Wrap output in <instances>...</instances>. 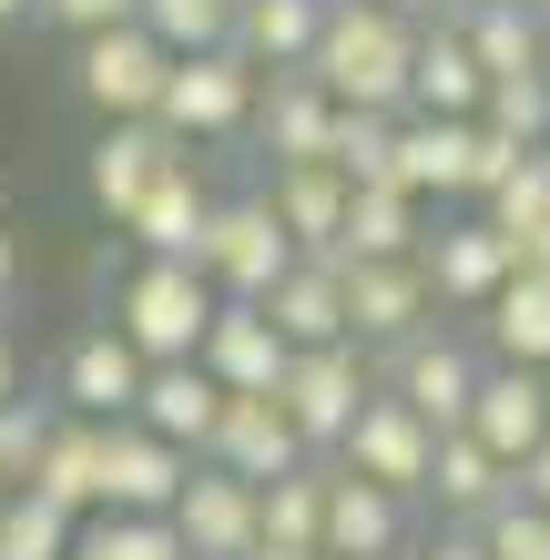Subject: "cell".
Listing matches in <instances>:
<instances>
[{"label":"cell","instance_id":"4dcf8cb0","mask_svg":"<svg viewBox=\"0 0 550 560\" xmlns=\"http://www.w3.org/2000/svg\"><path fill=\"white\" fill-rule=\"evenodd\" d=\"M479 326H490V368H550V276H510L490 306H479Z\"/></svg>","mask_w":550,"mask_h":560},{"label":"cell","instance_id":"603a6c76","mask_svg":"<svg viewBox=\"0 0 550 560\" xmlns=\"http://www.w3.org/2000/svg\"><path fill=\"white\" fill-rule=\"evenodd\" d=\"M31 500H51L61 520H103V428L61 408L42 439V469H31Z\"/></svg>","mask_w":550,"mask_h":560},{"label":"cell","instance_id":"30bf717a","mask_svg":"<svg viewBox=\"0 0 550 560\" xmlns=\"http://www.w3.org/2000/svg\"><path fill=\"white\" fill-rule=\"evenodd\" d=\"M194 368H204L224 398H276L285 368H296V347L276 337V316H266V306H214L204 347H194Z\"/></svg>","mask_w":550,"mask_h":560},{"label":"cell","instance_id":"5b68a950","mask_svg":"<svg viewBox=\"0 0 550 560\" xmlns=\"http://www.w3.org/2000/svg\"><path fill=\"white\" fill-rule=\"evenodd\" d=\"M72 82H82V103L103 122H153L164 113V82H174V51L143 21H122V31H92L72 51Z\"/></svg>","mask_w":550,"mask_h":560},{"label":"cell","instance_id":"f1b7e54d","mask_svg":"<svg viewBox=\"0 0 550 560\" xmlns=\"http://www.w3.org/2000/svg\"><path fill=\"white\" fill-rule=\"evenodd\" d=\"M153 439H174L184 458H204V439H214V418H224V387L204 377V368H153L143 377V408H133Z\"/></svg>","mask_w":550,"mask_h":560},{"label":"cell","instance_id":"7dc6e473","mask_svg":"<svg viewBox=\"0 0 550 560\" xmlns=\"http://www.w3.org/2000/svg\"><path fill=\"white\" fill-rule=\"evenodd\" d=\"M11 285H21V245L0 235V306H11Z\"/></svg>","mask_w":550,"mask_h":560},{"label":"cell","instance_id":"ba28073f","mask_svg":"<svg viewBox=\"0 0 550 560\" xmlns=\"http://www.w3.org/2000/svg\"><path fill=\"white\" fill-rule=\"evenodd\" d=\"M204 458H184L174 439H153L143 418H113L103 428V510L113 520H174V500L194 489Z\"/></svg>","mask_w":550,"mask_h":560},{"label":"cell","instance_id":"5bb4252c","mask_svg":"<svg viewBox=\"0 0 550 560\" xmlns=\"http://www.w3.org/2000/svg\"><path fill=\"white\" fill-rule=\"evenodd\" d=\"M143 357L113 337V326H82L72 347H61V408L72 418H92V428H113V418H133L143 408Z\"/></svg>","mask_w":550,"mask_h":560},{"label":"cell","instance_id":"7402d4cb","mask_svg":"<svg viewBox=\"0 0 550 560\" xmlns=\"http://www.w3.org/2000/svg\"><path fill=\"white\" fill-rule=\"evenodd\" d=\"M204 224H214V194H204V174H194V153H184L174 174L133 205L122 235H133L143 255H164V266H194V255H204Z\"/></svg>","mask_w":550,"mask_h":560},{"label":"cell","instance_id":"8992f818","mask_svg":"<svg viewBox=\"0 0 550 560\" xmlns=\"http://www.w3.org/2000/svg\"><path fill=\"white\" fill-rule=\"evenodd\" d=\"M255 92H266V72H255L245 51H194L174 61V82H164V133L194 153V143H224V133H245L255 122Z\"/></svg>","mask_w":550,"mask_h":560},{"label":"cell","instance_id":"b9f144b4","mask_svg":"<svg viewBox=\"0 0 550 560\" xmlns=\"http://www.w3.org/2000/svg\"><path fill=\"white\" fill-rule=\"evenodd\" d=\"M143 0H42V21H61L72 42H92V31H122Z\"/></svg>","mask_w":550,"mask_h":560},{"label":"cell","instance_id":"1f68e13d","mask_svg":"<svg viewBox=\"0 0 550 560\" xmlns=\"http://www.w3.org/2000/svg\"><path fill=\"white\" fill-rule=\"evenodd\" d=\"M429 500H438L448 520H459V530H479V520H490V510L510 500V469H500V458L469 439V428H448V439H438V469H429Z\"/></svg>","mask_w":550,"mask_h":560},{"label":"cell","instance_id":"816d5d0a","mask_svg":"<svg viewBox=\"0 0 550 560\" xmlns=\"http://www.w3.org/2000/svg\"><path fill=\"white\" fill-rule=\"evenodd\" d=\"M11 500H21V489H11V479H0V510H11Z\"/></svg>","mask_w":550,"mask_h":560},{"label":"cell","instance_id":"ab89813d","mask_svg":"<svg viewBox=\"0 0 550 560\" xmlns=\"http://www.w3.org/2000/svg\"><path fill=\"white\" fill-rule=\"evenodd\" d=\"M51 418H61V408H42V398H11V408H0V479H11V489H31Z\"/></svg>","mask_w":550,"mask_h":560},{"label":"cell","instance_id":"7a4b0ae2","mask_svg":"<svg viewBox=\"0 0 550 560\" xmlns=\"http://www.w3.org/2000/svg\"><path fill=\"white\" fill-rule=\"evenodd\" d=\"M214 306H224V295L204 285V266H164V255H143V266L113 285V337L133 347L143 368H194Z\"/></svg>","mask_w":550,"mask_h":560},{"label":"cell","instance_id":"d590c367","mask_svg":"<svg viewBox=\"0 0 550 560\" xmlns=\"http://www.w3.org/2000/svg\"><path fill=\"white\" fill-rule=\"evenodd\" d=\"M479 122H490V133H510L520 153H540V143H550V72H510V82H490Z\"/></svg>","mask_w":550,"mask_h":560},{"label":"cell","instance_id":"ac0fdd59","mask_svg":"<svg viewBox=\"0 0 550 560\" xmlns=\"http://www.w3.org/2000/svg\"><path fill=\"white\" fill-rule=\"evenodd\" d=\"M479 103H490V72L469 61L459 21H418V72H408V113L418 122H479Z\"/></svg>","mask_w":550,"mask_h":560},{"label":"cell","instance_id":"52a82bcc","mask_svg":"<svg viewBox=\"0 0 550 560\" xmlns=\"http://www.w3.org/2000/svg\"><path fill=\"white\" fill-rule=\"evenodd\" d=\"M337 469H347V479H367V489H387V500H429V469H438V428L418 418V408H398V398L377 387V398L358 408V428H347Z\"/></svg>","mask_w":550,"mask_h":560},{"label":"cell","instance_id":"f907efd6","mask_svg":"<svg viewBox=\"0 0 550 560\" xmlns=\"http://www.w3.org/2000/svg\"><path fill=\"white\" fill-rule=\"evenodd\" d=\"M520 11H530V21H550V0H520Z\"/></svg>","mask_w":550,"mask_h":560},{"label":"cell","instance_id":"ffe728a7","mask_svg":"<svg viewBox=\"0 0 550 560\" xmlns=\"http://www.w3.org/2000/svg\"><path fill=\"white\" fill-rule=\"evenodd\" d=\"M429 245V205L408 184H358L347 194V235H337V266H408Z\"/></svg>","mask_w":550,"mask_h":560},{"label":"cell","instance_id":"11a10c76","mask_svg":"<svg viewBox=\"0 0 550 560\" xmlns=\"http://www.w3.org/2000/svg\"><path fill=\"white\" fill-rule=\"evenodd\" d=\"M0 235H11V224H0Z\"/></svg>","mask_w":550,"mask_h":560},{"label":"cell","instance_id":"f6af8a7d","mask_svg":"<svg viewBox=\"0 0 550 560\" xmlns=\"http://www.w3.org/2000/svg\"><path fill=\"white\" fill-rule=\"evenodd\" d=\"M21 398V347H11V326H0V408Z\"/></svg>","mask_w":550,"mask_h":560},{"label":"cell","instance_id":"8d00e7d4","mask_svg":"<svg viewBox=\"0 0 550 560\" xmlns=\"http://www.w3.org/2000/svg\"><path fill=\"white\" fill-rule=\"evenodd\" d=\"M72 560H194L184 550V530H174V520H92V530L72 540Z\"/></svg>","mask_w":550,"mask_h":560},{"label":"cell","instance_id":"e0dca14e","mask_svg":"<svg viewBox=\"0 0 550 560\" xmlns=\"http://www.w3.org/2000/svg\"><path fill=\"white\" fill-rule=\"evenodd\" d=\"M174 530H184L194 560H255V550H266V510H255V489H245V479L194 469V489L174 500Z\"/></svg>","mask_w":550,"mask_h":560},{"label":"cell","instance_id":"6da1fadb","mask_svg":"<svg viewBox=\"0 0 550 560\" xmlns=\"http://www.w3.org/2000/svg\"><path fill=\"white\" fill-rule=\"evenodd\" d=\"M316 92L337 113H408V72H418V21L377 11V0H327L316 31Z\"/></svg>","mask_w":550,"mask_h":560},{"label":"cell","instance_id":"83f0119b","mask_svg":"<svg viewBox=\"0 0 550 560\" xmlns=\"http://www.w3.org/2000/svg\"><path fill=\"white\" fill-rule=\"evenodd\" d=\"M469 143H479V122H398V184L418 194V205H459L469 194Z\"/></svg>","mask_w":550,"mask_h":560},{"label":"cell","instance_id":"8fae6325","mask_svg":"<svg viewBox=\"0 0 550 560\" xmlns=\"http://www.w3.org/2000/svg\"><path fill=\"white\" fill-rule=\"evenodd\" d=\"M255 194H266L276 235L296 245V255H316V266H337V235H347V194H358V184L337 174V163H276V174L255 184Z\"/></svg>","mask_w":550,"mask_h":560},{"label":"cell","instance_id":"484cf974","mask_svg":"<svg viewBox=\"0 0 550 560\" xmlns=\"http://www.w3.org/2000/svg\"><path fill=\"white\" fill-rule=\"evenodd\" d=\"M316 31H327V0H235V51L255 72H306Z\"/></svg>","mask_w":550,"mask_h":560},{"label":"cell","instance_id":"74e56055","mask_svg":"<svg viewBox=\"0 0 550 560\" xmlns=\"http://www.w3.org/2000/svg\"><path fill=\"white\" fill-rule=\"evenodd\" d=\"M72 540H82V520H61L51 500H21L0 510V560H72Z\"/></svg>","mask_w":550,"mask_h":560},{"label":"cell","instance_id":"c3c4849f","mask_svg":"<svg viewBox=\"0 0 550 560\" xmlns=\"http://www.w3.org/2000/svg\"><path fill=\"white\" fill-rule=\"evenodd\" d=\"M255 560H327V550H255Z\"/></svg>","mask_w":550,"mask_h":560},{"label":"cell","instance_id":"f35d334b","mask_svg":"<svg viewBox=\"0 0 550 560\" xmlns=\"http://www.w3.org/2000/svg\"><path fill=\"white\" fill-rule=\"evenodd\" d=\"M479 550L490 560H550V510H530L520 489H510V500L479 520Z\"/></svg>","mask_w":550,"mask_h":560},{"label":"cell","instance_id":"bcb514c9","mask_svg":"<svg viewBox=\"0 0 550 560\" xmlns=\"http://www.w3.org/2000/svg\"><path fill=\"white\" fill-rule=\"evenodd\" d=\"M377 11H398V21H438V11H459V0H377Z\"/></svg>","mask_w":550,"mask_h":560},{"label":"cell","instance_id":"836d02e7","mask_svg":"<svg viewBox=\"0 0 550 560\" xmlns=\"http://www.w3.org/2000/svg\"><path fill=\"white\" fill-rule=\"evenodd\" d=\"M133 21H143L174 61H194V51H235V0H143Z\"/></svg>","mask_w":550,"mask_h":560},{"label":"cell","instance_id":"4316f807","mask_svg":"<svg viewBox=\"0 0 550 560\" xmlns=\"http://www.w3.org/2000/svg\"><path fill=\"white\" fill-rule=\"evenodd\" d=\"M479 214H490V235L510 245V276H550V153H530Z\"/></svg>","mask_w":550,"mask_h":560},{"label":"cell","instance_id":"7c38bea8","mask_svg":"<svg viewBox=\"0 0 550 560\" xmlns=\"http://www.w3.org/2000/svg\"><path fill=\"white\" fill-rule=\"evenodd\" d=\"M479 377H490V368H479L459 337H418V347H398V357H387V398H398V408H418V418L438 428V439H448V428H469Z\"/></svg>","mask_w":550,"mask_h":560},{"label":"cell","instance_id":"d6986e66","mask_svg":"<svg viewBox=\"0 0 550 560\" xmlns=\"http://www.w3.org/2000/svg\"><path fill=\"white\" fill-rule=\"evenodd\" d=\"M174 163H184V143L164 133V122H103V143H92V205H103L113 224H133V205L174 174Z\"/></svg>","mask_w":550,"mask_h":560},{"label":"cell","instance_id":"3957f363","mask_svg":"<svg viewBox=\"0 0 550 560\" xmlns=\"http://www.w3.org/2000/svg\"><path fill=\"white\" fill-rule=\"evenodd\" d=\"M367 398H377V368H367L358 337H347V347H306L296 368H285V387H276V408H285V428L306 439V458H337Z\"/></svg>","mask_w":550,"mask_h":560},{"label":"cell","instance_id":"f546056e","mask_svg":"<svg viewBox=\"0 0 550 560\" xmlns=\"http://www.w3.org/2000/svg\"><path fill=\"white\" fill-rule=\"evenodd\" d=\"M459 42H469V61L490 82H510V72H540V42H550V21H530L520 0H459Z\"/></svg>","mask_w":550,"mask_h":560},{"label":"cell","instance_id":"9c48e42d","mask_svg":"<svg viewBox=\"0 0 550 560\" xmlns=\"http://www.w3.org/2000/svg\"><path fill=\"white\" fill-rule=\"evenodd\" d=\"M337 276H347V337H358V347L398 357V347L429 337L438 295H429V266H418V255H408V266H337Z\"/></svg>","mask_w":550,"mask_h":560},{"label":"cell","instance_id":"d6a6232c","mask_svg":"<svg viewBox=\"0 0 550 560\" xmlns=\"http://www.w3.org/2000/svg\"><path fill=\"white\" fill-rule=\"evenodd\" d=\"M327 479H337V458H306V469H285V479L255 489L266 550H327Z\"/></svg>","mask_w":550,"mask_h":560},{"label":"cell","instance_id":"d4e9b609","mask_svg":"<svg viewBox=\"0 0 550 560\" xmlns=\"http://www.w3.org/2000/svg\"><path fill=\"white\" fill-rule=\"evenodd\" d=\"M266 316H276V337L296 347V357L306 347H347V276L316 266V255H296V276L266 295Z\"/></svg>","mask_w":550,"mask_h":560},{"label":"cell","instance_id":"e575fe53","mask_svg":"<svg viewBox=\"0 0 550 560\" xmlns=\"http://www.w3.org/2000/svg\"><path fill=\"white\" fill-rule=\"evenodd\" d=\"M398 122L408 113H337L327 163H337L347 184H398Z\"/></svg>","mask_w":550,"mask_h":560},{"label":"cell","instance_id":"681fc988","mask_svg":"<svg viewBox=\"0 0 550 560\" xmlns=\"http://www.w3.org/2000/svg\"><path fill=\"white\" fill-rule=\"evenodd\" d=\"M21 11H42V0H0V21H21Z\"/></svg>","mask_w":550,"mask_h":560},{"label":"cell","instance_id":"f5cc1de1","mask_svg":"<svg viewBox=\"0 0 550 560\" xmlns=\"http://www.w3.org/2000/svg\"><path fill=\"white\" fill-rule=\"evenodd\" d=\"M540 398H550V368H540Z\"/></svg>","mask_w":550,"mask_h":560},{"label":"cell","instance_id":"7bdbcfd3","mask_svg":"<svg viewBox=\"0 0 550 560\" xmlns=\"http://www.w3.org/2000/svg\"><path fill=\"white\" fill-rule=\"evenodd\" d=\"M510 489H520V500H530V510H550V439H540V448L520 458V469H510Z\"/></svg>","mask_w":550,"mask_h":560},{"label":"cell","instance_id":"44dd1931","mask_svg":"<svg viewBox=\"0 0 550 560\" xmlns=\"http://www.w3.org/2000/svg\"><path fill=\"white\" fill-rule=\"evenodd\" d=\"M469 439L500 458V469H520V458L550 439V398H540V377L530 368H490L479 377V398H469Z\"/></svg>","mask_w":550,"mask_h":560},{"label":"cell","instance_id":"60d3db41","mask_svg":"<svg viewBox=\"0 0 550 560\" xmlns=\"http://www.w3.org/2000/svg\"><path fill=\"white\" fill-rule=\"evenodd\" d=\"M540 153H550V143H540ZM520 163H530L520 143H510V133H490V122H479V143H469V194H459V205H490V194H500L510 174H520Z\"/></svg>","mask_w":550,"mask_h":560},{"label":"cell","instance_id":"9a60e30c","mask_svg":"<svg viewBox=\"0 0 550 560\" xmlns=\"http://www.w3.org/2000/svg\"><path fill=\"white\" fill-rule=\"evenodd\" d=\"M245 133H255V153H266V174H276V163H327V143H337V103L316 92V72H266Z\"/></svg>","mask_w":550,"mask_h":560},{"label":"cell","instance_id":"4fadbf2b","mask_svg":"<svg viewBox=\"0 0 550 560\" xmlns=\"http://www.w3.org/2000/svg\"><path fill=\"white\" fill-rule=\"evenodd\" d=\"M418 266H429V295H438V306L479 316V306H490V295L510 285V245L490 235V214H448V224H429Z\"/></svg>","mask_w":550,"mask_h":560},{"label":"cell","instance_id":"ee69618b","mask_svg":"<svg viewBox=\"0 0 550 560\" xmlns=\"http://www.w3.org/2000/svg\"><path fill=\"white\" fill-rule=\"evenodd\" d=\"M429 560H490V550H479V530H438V540H429Z\"/></svg>","mask_w":550,"mask_h":560},{"label":"cell","instance_id":"db71d44e","mask_svg":"<svg viewBox=\"0 0 550 560\" xmlns=\"http://www.w3.org/2000/svg\"><path fill=\"white\" fill-rule=\"evenodd\" d=\"M540 72H550V42H540Z\"/></svg>","mask_w":550,"mask_h":560},{"label":"cell","instance_id":"2e32d148","mask_svg":"<svg viewBox=\"0 0 550 560\" xmlns=\"http://www.w3.org/2000/svg\"><path fill=\"white\" fill-rule=\"evenodd\" d=\"M204 469L245 479V489H266V479H285V469H306V439L285 428L276 398H224L214 439H204Z\"/></svg>","mask_w":550,"mask_h":560},{"label":"cell","instance_id":"cb8c5ba5","mask_svg":"<svg viewBox=\"0 0 550 560\" xmlns=\"http://www.w3.org/2000/svg\"><path fill=\"white\" fill-rule=\"evenodd\" d=\"M408 550V500H387L367 479H327V560H398Z\"/></svg>","mask_w":550,"mask_h":560},{"label":"cell","instance_id":"277c9868","mask_svg":"<svg viewBox=\"0 0 550 560\" xmlns=\"http://www.w3.org/2000/svg\"><path fill=\"white\" fill-rule=\"evenodd\" d=\"M204 285L224 295V306H266V295L296 276V245L276 235V214H266V194H224L214 224H204Z\"/></svg>","mask_w":550,"mask_h":560}]
</instances>
